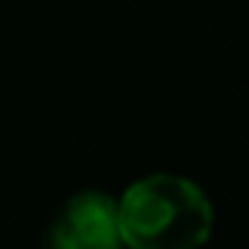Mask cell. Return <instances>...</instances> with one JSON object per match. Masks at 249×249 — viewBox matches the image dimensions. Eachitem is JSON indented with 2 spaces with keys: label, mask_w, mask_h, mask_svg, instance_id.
Listing matches in <instances>:
<instances>
[{
  "label": "cell",
  "mask_w": 249,
  "mask_h": 249,
  "mask_svg": "<svg viewBox=\"0 0 249 249\" xmlns=\"http://www.w3.org/2000/svg\"><path fill=\"white\" fill-rule=\"evenodd\" d=\"M123 249H202L214 231V205L183 174H145L117 196Z\"/></svg>",
  "instance_id": "cell-1"
},
{
  "label": "cell",
  "mask_w": 249,
  "mask_h": 249,
  "mask_svg": "<svg viewBox=\"0 0 249 249\" xmlns=\"http://www.w3.org/2000/svg\"><path fill=\"white\" fill-rule=\"evenodd\" d=\"M48 249H123L117 199L101 189H82L67 199L51 224Z\"/></svg>",
  "instance_id": "cell-2"
}]
</instances>
